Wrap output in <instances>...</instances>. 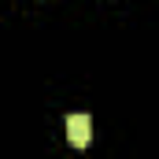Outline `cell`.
I'll return each instance as SVG.
<instances>
[{
    "mask_svg": "<svg viewBox=\"0 0 159 159\" xmlns=\"http://www.w3.org/2000/svg\"><path fill=\"white\" fill-rule=\"evenodd\" d=\"M93 137V119L89 115H67V141L74 148H85Z\"/></svg>",
    "mask_w": 159,
    "mask_h": 159,
    "instance_id": "6da1fadb",
    "label": "cell"
}]
</instances>
